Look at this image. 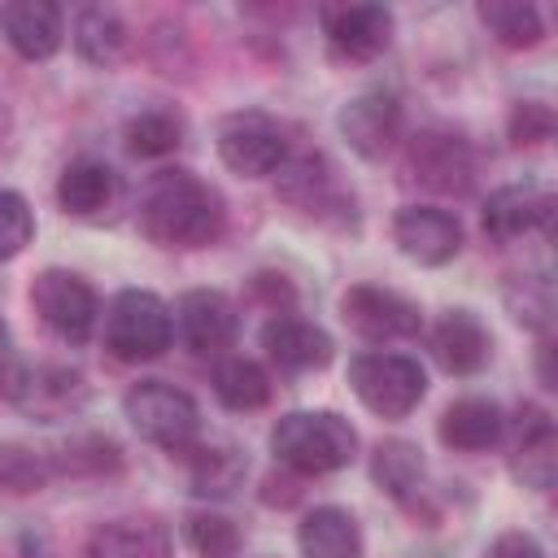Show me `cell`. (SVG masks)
<instances>
[{
  "instance_id": "5",
  "label": "cell",
  "mask_w": 558,
  "mask_h": 558,
  "mask_svg": "<svg viewBox=\"0 0 558 558\" xmlns=\"http://www.w3.org/2000/svg\"><path fill=\"white\" fill-rule=\"evenodd\" d=\"M122 410H126V418H131V427L144 436V440H153V445H161V449H187L192 440H196V432H201V410H196V401L183 392V388H174V384H166V379H140L126 397H122Z\"/></svg>"
},
{
  "instance_id": "37",
  "label": "cell",
  "mask_w": 558,
  "mask_h": 558,
  "mask_svg": "<svg viewBox=\"0 0 558 558\" xmlns=\"http://www.w3.org/2000/svg\"><path fill=\"white\" fill-rule=\"evenodd\" d=\"M253 296H262L266 305H292V283L283 279V275H270V270H262V275H253Z\"/></svg>"
},
{
  "instance_id": "7",
  "label": "cell",
  "mask_w": 558,
  "mask_h": 558,
  "mask_svg": "<svg viewBox=\"0 0 558 558\" xmlns=\"http://www.w3.org/2000/svg\"><path fill=\"white\" fill-rule=\"evenodd\" d=\"M31 305L39 323L70 344H83L96 327V292L70 270H39L31 283Z\"/></svg>"
},
{
  "instance_id": "12",
  "label": "cell",
  "mask_w": 558,
  "mask_h": 558,
  "mask_svg": "<svg viewBox=\"0 0 558 558\" xmlns=\"http://www.w3.org/2000/svg\"><path fill=\"white\" fill-rule=\"evenodd\" d=\"M174 327H179V340L209 357V353H222L235 331H240V318H235V305L222 296V292H209V288H196V292H183L179 296V310H174Z\"/></svg>"
},
{
  "instance_id": "3",
  "label": "cell",
  "mask_w": 558,
  "mask_h": 558,
  "mask_svg": "<svg viewBox=\"0 0 558 558\" xmlns=\"http://www.w3.org/2000/svg\"><path fill=\"white\" fill-rule=\"evenodd\" d=\"M170 336H174V318L157 292L126 288L113 296L105 314V349L118 362H153L170 349Z\"/></svg>"
},
{
  "instance_id": "26",
  "label": "cell",
  "mask_w": 558,
  "mask_h": 558,
  "mask_svg": "<svg viewBox=\"0 0 558 558\" xmlns=\"http://www.w3.org/2000/svg\"><path fill=\"white\" fill-rule=\"evenodd\" d=\"M214 392L227 410H262L270 401V375L253 357H227L214 371Z\"/></svg>"
},
{
  "instance_id": "35",
  "label": "cell",
  "mask_w": 558,
  "mask_h": 558,
  "mask_svg": "<svg viewBox=\"0 0 558 558\" xmlns=\"http://www.w3.org/2000/svg\"><path fill=\"white\" fill-rule=\"evenodd\" d=\"M549 135H554V109H549V105H541V100H519V105L510 109V140H514L519 148L545 144Z\"/></svg>"
},
{
  "instance_id": "31",
  "label": "cell",
  "mask_w": 558,
  "mask_h": 558,
  "mask_svg": "<svg viewBox=\"0 0 558 558\" xmlns=\"http://www.w3.org/2000/svg\"><path fill=\"white\" fill-rule=\"evenodd\" d=\"M126 148L135 157H166L179 148V122L170 113H157V109L131 118L126 122Z\"/></svg>"
},
{
  "instance_id": "27",
  "label": "cell",
  "mask_w": 558,
  "mask_h": 558,
  "mask_svg": "<svg viewBox=\"0 0 558 558\" xmlns=\"http://www.w3.org/2000/svg\"><path fill=\"white\" fill-rule=\"evenodd\" d=\"M244 453L231 445H201L192 449V493L201 497H227L244 480Z\"/></svg>"
},
{
  "instance_id": "9",
  "label": "cell",
  "mask_w": 558,
  "mask_h": 558,
  "mask_svg": "<svg viewBox=\"0 0 558 558\" xmlns=\"http://www.w3.org/2000/svg\"><path fill=\"white\" fill-rule=\"evenodd\" d=\"M340 135L366 161H384L401 140V100L392 92H362L340 109Z\"/></svg>"
},
{
  "instance_id": "11",
  "label": "cell",
  "mask_w": 558,
  "mask_h": 558,
  "mask_svg": "<svg viewBox=\"0 0 558 558\" xmlns=\"http://www.w3.org/2000/svg\"><path fill=\"white\" fill-rule=\"evenodd\" d=\"M323 31L336 57L371 61L392 39V13L384 4H331L323 9Z\"/></svg>"
},
{
  "instance_id": "16",
  "label": "cell",
  "mask_w": 558,
  "mask_h": 558,
  "mask_svg": "<svg viewBox=\"0 0 558 558\" xmlns=\"http://www.w3.org/2000/svg\"><path fill=\"white\" fill-rule=\"evenodd\" d=\"M262 349L270 353V362L279 371H318L331 362V336L305 318H292V314H279L262 327Z\"/></svg>"
},
{
  "instance_id": "20",
  "label": "cell",
  "mask_w": 558,
  "mask_h": 558,
  "mask_svg": "<svg viewBox=\"0 0 558 558\" xmlns=\"http://www.w3.org/2000/svg\"><path fill=\"white\" fill-rule=\"evenodd\" d=\"M57 201L74 218H96V214H105L118 201V174L105 161H96V157H78V161H70L61 170Z\"/></svg>"
},
{
  "instance_id": "2",
  "label": "cell",
  "mask_w": 558,
  "mask_h": 558,
  "mask_svg": "<svg viewBox=\"0 0 558 558\" xmlns=\"http://www.w3.org/2000/svg\"><path fill=\"white\" fill-rule=\"evenodd\" d=\"M270 449L296 475H331L357 458V432L331 410H292L275 423Z\"/></svg>"
},
{
  "instance_id": "39",
  "label": "cell",
  "mask_w": 558,
  "mask_h": 558,
  "mask_svg": "<svg viewBox=\"0 0 558 558\" xmlns=\"http://www.w3.org/2000/svg\"><path fill=\"white\" fill-rule=\"evenodd\" d=\"M0 135H4V113H0Z\"/></svg>"
},
{
  "instance_id": "10",
  "label": "cell",
  "mask_w": 558,
  "mask_h": 558,
  "mask_svg": "<svg viewBox=\"0 0 558 558\" xmlns=\"http://www.w3.org/2000/svg\"><path fill=\"white\" fill-rule=\"evenodd\" d=\"M397 248L418 266H445L462 248V222L436 205H405L392 218Z\"/></svg>"
},
{
  "instance_id": "38",
  "label": "cell",
  "mask_w": 558,
  "mask_h": 558,
  "mask_svg": "<svg viewBox=\"0 0 558 558\" xmlns=\"http://www.w3.org/2000/svg\"><path fill=\"white\" fill-rule=\"evenodd\" d=\"M0 344H4V318H0Z\"/></svg>"
},
{
  "instance_id": "1",
  "label": "cell",
  "mask_w": 558,
  "mask_h": 558,
  "mask_svg": "<svg viewBox=\"0 0 558 558\" xmlns=\"http://www.w3.org/2000/svg\"><path fill=\"white\" fill-rule=\"evenodd\" d=\"M222 196L192 170H157L140 196V227L161 248H205L222 235Z\"/></svg>"
},
{
  "instance_id": "21",
  "label": "cell",
  "mask_w": 558,
  "mask_h": 558,
  "mask_svg": "<svg viewBox=\"0 0 558 558\" xmlns=\"http://www.w3.org/2000/svg\"><path fill=\"white\" fill-rule=\"evenodd\" d=\"M436 432H440V440H445L449 449L480 453V449H488V445L501 440L506 418H501L497 401H488V397H462V401H453V405L440 414V427H436Z\"/></svg>"
},
{
  "instance_id": "19",
  "label": "cell",
  "mask_w": 558,
  "mask_h": 558,
  "mask_svg": "<svg viewBox=\"0 0 558 558\" xmlns=\"http://www.w3.org/2000/svg\"><path fill=\"white\" fill-rule=\"evenodd\" d=\"M83 558H170V532L157 519H113L87 536Z\"/></svg>"
},
{
  "instance_id": "6",
  "label": "cell",
  "mask_w": 558,
  "mask_h": 558,
  "mask_svg": "<svg viewBox=\"0 0 558 558\" xmlns=\"http://www.w3.org/2000/svg\"><path fill=\"white\" fill-rule=\"evenodd\" d=\"M218 157L235 174L262 179V174H275L288 161V135L270 113L240 109V113H227L218 122Z\"/></svg>"
},
{
  "instance_id": "18",
  "label": "cell",
  "mask_w": 558,
  "mask_h": 558,
  "mask_svg": "<svg viewBox=\"0 0 558 558\" xmlns=\"http://www.w3.org/2000/svg\"><path fill=\"white\" fill-rule=\"evenodd\" d=\"M558 440H554V423L549 414H541L536 405L519 410V427H514V458L510 471L514 480H523L527 488H549L554 471H558Z\"/></svg>"
},
{
  "instance_id": "22",
  "label": "cell",
  "mask_w": 558,
  "mask_h": 558,
  "mask_svg": "<svg viewBox=\"0 0 558 558\" xmlns=\"http://www.w3.org/2000/svg\"><path fill=\"white\" fill-rule=\"evenodd\" d=\"M296 545L305 558H362V532L340 506H314L296 523Z\"/></svg>"
},
{
  "instance_id": "29",
  "label": "cell",
  "mask_w": 558,
  "mask_h": 558,
  "mask_svg": "<svg viewBox=\"0 0 558 558\" xmlns=\"http://www.w3.org/2000/svg\"><path fill=\"white\" fill-rule=\"evenodd\" d=\"M52 462L26 445H0V488L9 493H39L52 480Z\"/></svg>"
},
{
  "instance_id": "13",
  "label": "cell",
  "mask_w": 558,
  "mask_h": 558,
  "mask_svg": "<svg viewBox=\"0 0 558 558\" xmlns=\"http://www.w3.org/2000/svg\"><path fill=\"white\" fill-rule=\"evenodd\" d=\"M410 170L432 192H466L471 174H475V161H471V148L458 135L418 131L410 140Z\"/></svg>"
},
{
  "instance_id": "23",
  "label": "cell",
  "mask_w": 558,
  "mask_h": 558,
  "mask_svg": "<svg viewBox=\"0 0 558 558\" xmlns=\"http://www.w3.org/2000/svg\"><path fill=\"white\" fill-rule=\"evenodd\" d=\"M74 48L92 65H118L126 52V22L113 9L92 4L74 17Z\"/></svg>"
},
{
  "instance_id": "24",
  "label": "cell",
  "mask_w": 558,
  "mask_h": 558,
  "mask_svg": "<svg viewBox=\"0 0 558 558\" xmlns=\"http://www.w3.org/2000/svg\"><path fill=\"white\" fill-rule=\"evenodd\" d=\"M371 475L379 480V488L388 497H397L401 506H410L418 493H423V458L410 440H384L371 458Z\"/></svg>"
},
{
  "instance_id": "28",
  "label": "cell",
  "mask_w": 558,
  "mask_h": 558,
  "mask_svg": "<svg viewBox=\"0 0 558 558\" xmlns=\"http://www.w3.org/2000/svg\"><path fill=\"white\" fill-rule=\"evenodd\" d=\"M480 17L484 26L506 44V48H536L545 26H541V13L536 4L527 0H484L480 4Z\"/></svg>"
},
{
  "instance_id": "14",
  "label": "cell",
  "mask_w": 558,
  "mask_h": 558,
  "mask_svg": "<svg viewBox=\"0 0 558 558\" xmlns=\"http://www.w3.org/2000/svg\"><path fill=\"white\" fill-rule=\"evenodd\" d=\"M0 35L17 57L48 61L61 48L65 22H61V9L48 0H9L0 4Z\"/></svg>"
},
{
  "instance_id": "8",
  "label": "cell",
  "mask_w": 558,
  "mask_h": 558,
  "mask_svg": "<svg viewBox=\"0 0 558 558\" xmlns=\"http://www.w3.org/2000/svg\"><path fill=\"white\" fill-rule=\"evenodd\" d=\"M340 314L366 340H405L423 327V314L414 301H405L388 288H375V283H353L340 296Z\"/></svg>"
},
{
  "instance_id": "4",
  "label": "cell",
  "mask_w": 558,
  "mask_h": 558,
  "mask_svg": "<svg viewBox=\"0 0 558 558\" xmlns=\"http://www.w3.org/2000/svg\"><path fill=\"white\" fill-rule=\"evenodd\" d=\"M349 388L379 418H405L423 401L427 375L405 353H357L349 362Z\"/></svg>"
},
{
  "instance_id": "17",
  "label": "cell",
  "mask_w": 558,
  "mask_h": 558,
  "mask_svg": "<svg viewBox=\"0 0 558 558\" xmlns=\"http://www.w3.org/2000/svg\"><path fill=\"white\" fill-rule=\"evenodd\" d=\"M488 331L471 310H449L436 327H432V353L449 375H475L488 362Z\"/></svg>"
},
{
  "instance_id": "33",
  "label": "cell",
  "mask_w": 558,
  "mask_h": 558,
  "mask_svg": "<svg viewBox=\"0 0 558 558\" xmlns=\"http://www.w3.org/2000/svg\"><path fill=\"white\" fill-rule=\"evenodd\" d=\"M506 305H510V314H514V323H523V327H545L549 323V283L545 279H514L510 288H506Z\"/></svg>"
},
{
  "instance_id": "30",
  "label": "cell",
  "mask_w": 558,
  "mask_h": 558,
  "mask_svg": "<svg viewBox=\"0 0 558 558\" xmlns=\"http://www.w3.org/2000/svg\"><path fill=\"white\" fill-rule=\"evenodd\" d=\"M187 545L201 554V558H235L240 554V532L231 519L214 514V510H196L187 514Z\"/></svg>"
},
{
  "instance_id": "34",
  "label": "cell",
  "mask_w": 558,
  "mask_h": 558,
  "mask_svg": "<svg viewBox=\"0 0 558 558\" xmlns=\"http://www.w3.org/2000/svg\"><path fill=\"white\" fill-rule=\"evenodd\" d=\"M118 462L122 458H118V445L113 440H105V436H78V440L65 445L61 471H92V475H100V471H113Z\"/></svg>"
},
{
  "instance_id": "25",
  "label": "cell",
  "mask_w": 558,
  "mask_h": 558,
  "mask_svg": "<svg viewBox=\"0 0 558 558\" xmlns=\"http://www.w3.org/2000/svg\"><path fill=\"white\" fill-rule=\"evenodd\" d=\"M279 196L305 214H323L331 205V174L323 157H292L279 166Z\"/></svg>"
},
{
  "instance_id": "32",
  "label": "cell",
  "mask_w": 558,
  "mask_h": 558,
  "mask_svg": "<svg viewBox=\"0 0 558 558\" xmlns=\"http://www.w3.org/2000/svg\"><path fill=\"white\" fill-rule=\"evenodd\" d=\"M31 235H35V218H31V205H26L17 192L0 187V262L17 257V253L31 244Z\"/></svg>"
},
{
  "instance_id": "36",
  "label": "cell",
  "mask_w": 558,
  "mask_h": 558,
  "mask_svg": "<svg viewBox=\"0 0 558 558\" xmlns=\"http://www.w3.org/2000/svg\"><path fill=\"white\" fill-rule=\"evenodd\" d=\"M484 558H545V549H541V541L527 536V532H501V536L484 549Z\"/></svg>"
},
{
  "instance_id": "15",
  "label": "cell",
  "mask_w": 558,
  "mask_h": 558,
  "mask_svg": "<svg viewBox=\"0 0 558 558\" xmlns=\"http://www.w3.org/2000/svg\"><path fill=\"white\" fill-rule=\"evenodd\" d=\"M554 218V196L536 183H510V187H497L484 205V231L501 244L536 231V227H549Z\"/></svg>"
}]
</instances>
